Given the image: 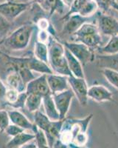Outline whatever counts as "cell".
I'll use <instances>...</instances> for the list:
<instances>
[{"mask_svg":"<svg viewBox=\"0 0 118 148\" xmlns=\"http://www.w3.org/2000/svg\"><path fill=\"white\" fill-rule=\"evenodd\" d=\"M34 121H35L34 125L37 127L39 129L43 130L44 133H47L48 132L50 127L51 123H52V121H50L45 114L40 112L39 110L35 112Z\"/></svg>","mask_w":118,"mask_h":148,"instance_id":"ffe728a7","label":"cell"},{"mask_svg":"<svg viewBox=\"0 0 118 148\" xmlns=\"http://www.w3.org/2000/svg\"><path fill=\"white\" fill-rule=\"evenodd\" d=\"M117 1H118V0H117Z\"/></svg>","mask_w":118,"mask_h":148,"instance_id":"b9f144b4","label":"cell"},{"mask_svg":"<svg viewBox=\"0 0 118 148\" xmlns=\"http://www.w3.org/2000/svg\"><path fill=\"white\" fill-rule=\"evenodd\" d=\"M35 136V144L37 148H51L50 147L48 141H47V136L43 130L39 129L36 127L35 131H34Z\"/></svg>","mask_w":118,"mask_h":148,"instance_id":"d4e9b609","label":"cell"},{"mask_svg":"<svg viewBox=\"0 0 118 148\" xmlns=\"http://www.w3.org/2000/svg\"><path fill=\"white\" fill-rule=\"evenodd\" d=\"M74 42H81L84 44L87 47L92 49V51H94V49H98L100 47H101L102 45V37L101 34L100 33H97V34H90V35L85 36L83 37H81L79 39H76Z\"/></svg>","mask_w":118,"mask_h":148,"instance_id":"ac0fdd59","label":"cell"},{"mask_svg":"<svg viewBox=\"0 0 118 148\" xmlns=\"http://www.w3.org/2000/svg\"><path fill=\"white\" fill-rule=\"evenodd\" d=\"M47 79L52 94L69 89L68 76L52 73L47 75Z\"/></svg>","mask_w":118,"mask_h":148,"instance_id":"30bf717a","label":"cell"},{"mask_svg":"<svg viewBox=\"0 0 118 148\" xmlns=\"http://www.w3.org/2000/svg\"><path fill=\"white\" fill-rule=\"evenodd\" d=\"M52 95L61 120H64L70 108L73 98L75 97L74 92L71 89H68Z\"/></svg>","mask_w":118,"mask_h":148,"instance_id":"5b68a950","label":"cell"},{"mask_svg":"<svg viewBox=\"0 0 118 148\" xmlns=\"http://www.w3.org/2000/svg\"><path fill=\"white\" fill-rule=\"evenodd\" d=\"M88 98L97 102H106L113 101V94L103 85L94 84L89 88Z\"/></svg>","mask_w":118,"mask_h":148,"instance_id":"9c48e42d","label":"cell"},{"mask_svg":"<svg viewBox=\"0 0 118 148\" xmlns=\"http://www.w3.org/2000/svg\"><path fill=\"white\" fill-rule=\"evenodd\" d=\"M89 18H90L83 17L78 14H72L64 18L65 24L63 28V33L70 36H73L83 24L87 22Z\"/></svg>","mask_w":118,"mask_h":148,"instance_id":"8fae6325","label":"cell"},{"mask_svg":"<svg viewBox=\"0 0 118 148\" xmlns=\"http://www.w3.org/2000/svg\"><path fill=\"white\" fill-rule=\"evenodd\" d=\"M73 1L74 0H62V2H64V5H66V6H69V7H70V5H72Z\"/></svg>","mask_w":118,"mask_h":148,"instance_id":"f35d334b","label":"cell"},{"mask_svg":"<svg viewBox=\"0 0 118 148\" xmlns=\"http://www.w3.org/2000/svg\"><path fill=\"white\" fill-rule=\"evenodd\" d=\"M24 131V130L22 129V128L19 127V126H17V125H14V124H12V125H9L8 127L6 128L5 130V133H7L8 136L11 137H14L16 136H17L19 133H22V132Z\"/></svg>","mask_w":118,"mask_h":148,"instance_id":"4dcf8cb0","label":"cell"},{"mask_svg":"<svg viewBox=\"0 0 118 148\" xmlns=\"http://www.w3.org/2000/svg\"><path fill=\"white\" fill-rule=\"evenodd\" d=\"M42 104L45 111V115L50 121H56L61 120L60 115L53 101L52 94L44 96L42 98Z\"/></svg>","mask_w":118,"mask_h":148,"instance_id":"2e32d148","label":"cell"},{"mask_svg":"<svg viewBox=\"0 0 118 148\" xmlns=\"http://www.w3.org/2000/svg\"><path fill=\"white\" fill-rule=\"evenodd\" d=\"M36 148H37V147H36Z\"/></svg>","mask_w":118,"mask_h":148,"instance_id":"7bdbcfd3","label":"cell"},{"mask_svg":"<svg viewBox=\"0 0 118 148\" xmlns=\"http://www.w3.org/2000/svg\"><path fill=\"white\" fill-rule=\"evenodd\" d=\"M20 148H36V144L33 143V142H29V143L24 145Z\"/></svg>","mask_w":118,"mask_h":148,"instance_id":"8d00e7d4","label":"cell"},{"mask_svg":"<svg viewBox=\"0 0 118 148\" xmlns=\"http://www.w3.org/2000/svg\"><path fill=\"white\" fill-rule=\"evenodd\" d=\"M50 26V24L49 23L48 20L45 18H40L37 22V27L41 30H48Z\"/></svg>","mask_w":118,"mask_h":148,"instance_id":"d6a6232c","label":"cell"},{"mask_svg":"<svg viewBox=\"0 0 118 148\" xmlns=\"http://www.w3.org/2000/svg\"><path fill=\"white\" fill-rule=\"evenodd\" d=\"M102 73L105 79L115 87V88L118 89V72L110 69H103Z\"/></svg>","mask_w":118,"mask_h":148,"instance_id":"484cf974","label":"cell"},{"mask_svg":"<svg viewBox=\"0 0 118 148\" xmlns=\"http://www.w3.org/2000/svg\"><path fill=\"white\" fill-rule=\"evenodd\" d=\"M98 10V6L97 3L94 2V0H90L88 2H86L84 6L82 8L78 14L83 17L90 18L92 16L94 15L97 10Z\"/></svg>","mask_w":118,"mask_h":148,"instance_id":"cb8c5ba5","label":"cell"},{"mask_svg":"<svg viewBox=\"0 0 118 148\" xmlns=\"http://www.w3.org/2000/svg\"><path fill=\"white\" fill-rule=\"evenodd\" d=\"M9 21L4 18L2 15H0V34L6 33L9 28Z\"/></svg>","mask_w":118,"mask_h":148,"instance_id":"836d02e7","label":"cell"},{"mask_svg":"<svg viewBox=\"0 0 118 148\" xmlns=\"http://www.w3.org/2000/svg\"><path fill=\"white\" fill-rule=\"evenodd\" d=\"M7 88L5 87V84L2 82V80L0 79V100H2L3 98H5V92L7 90Z\"/></svg>","mask_w":118,"mask_h":148,"instance_id":"e575fe53","label":"cell"},{"mask_svg":"<svg viewBox=\"0 0 118 148\" xmlns=\"http://www.w3.org/2000/svg\"><path fill=\"white\" fill-rule=\"evenodd\" d=\"M34 1H35L36 3L39 4V5H40L41 6V5L44 4V1H45V0H34Z\"/></svg>","mask_w":118,"mask_h":148,"instance_id":"ab89813d","label":"cell"},{"mask_svg":"<svg viewBox=\"0 0 118 148\" xmlns=\"http://www.w3.org/2000/svg\"><path fill=\"white\" fill-rule=\"evenodd\" d=\"M32 0H6L7 2L12 3H31Z\"/></svg>","mask_w":118,"mask_h":148,"instance_id":"d590c367","label":"cell"},{"mask_svg":"<svg viewBox=\"0 0 118 148\" xmlns=\"http://www.w3.org/2000/svg\"><path fill=\"white\" fill-rule=\"evenodd\" d=\"M7 113H8L10 121H11L12 124L19 126V127L22 128L24 130H28L34 133L36 126L31 122L30 120L23 113H21L20 111L16 110H11L7 111Z\"/></svg>","mask_w":118,"mask_h":148,"instance_id":"4fadbf2b","label":"cell"},{"mask_svg":"<svg viewBox=\"0 0 118 148\" xmlns=\"http://www.w3.org/2000/svg\"><path fill=\"white\" fill-rule=\"evenodd\" d=\"M89 1H90V0H74L72 5H70V7H69V11L64 16V19L72 15V14H78L80 10L82 9V8L84 6L85 4L89 2Z\"/></svg>","mask_w":118,"mask_h":148,"instance_id":"4316f807","label":"cell"},{"mask_svg":"<svg viewBox=\"0 0 118 148\" xmlns=\"http://www.w3.org/2000/svg\"><path fill=\"white\" fill-rule=\"evenodd\" d=\"M50 33L48 30H39V34H38L37 41L47 45L50 40Z\"/></svg>","mask_w":118,"mask_h":148,"instance_id":"1f68e13d","label":"cell"},{"mask_svg":"<svg viewBox=\"0 0 118 148\" xmlns=\"http://www.w3.org/2000/svg\"><path fill=\"white\" fill-rule=\"evenodd\" d=\"M68 147L69 148H86L84 146H79V145H76L73 143H70L68 145Z\"/></svg>","mask_w":118,"mask_h":148,"instance_id":"74e56055","label":"cell"},{"mask_svg":"<svg viewBox=\"0 0 118 148\" xmlns=\"http://www.w3.org/2000/svg\"><path fill=\"white\" fill-rule=\"evenodd\" d=\"M31 3H12L5 2L0 4V15L7 21H13L16 18L27 10Z\"/></svg>","mask_w":118,"mask_h":148,"instance_id":"52a82bcc","label":"cell"},{"mask_svg":"<svg viewBox=\"0 0 118 148\" xmlns=\"http://www.w3.org/2000/svg\"><path fill=\"white\" fill-rule=\"evenodd\" d=\"M34 56L39 60L48 64V45L36 41L34 48Z\"/></svg>","mask_w":118,"mask_h":148,"instance_id":"603a6c76","label":"cell"},{"mask_svg":"<svg viewBox=\"0 0 118 148\" xmlns=\"http://www.w3.org/2000/svg\"><path fill=\"white\" fill-rule=\"evenodd\" d=\"M112 8H113L114 9H115L117 11H118V2H115V3L113 4V5H112Z\"/></svg>","mask_w":118,"mask_h":148,"instance_id":"60d3db41","label":"cell"},{"mask_svg":"<svg viewBox=\"0 0 118 148\" xmlns=\"http://www.w3.org/2000/svg\"><path fill=\"white\" fill-rule=\"evenodd\" d=\"M24 60H25V62L28 68L31 71H35V72L45 74V75L53 73L49 64L44 62L42 61L39 60L35 56L24 57Z\"/></svg>","mask_w":118,"mask_h":148,"instance_id":"9a60e30c","label":"cell"},{"mask_svg":"<svg viewBox=\"0 0 118 148\" xmlns=\"http://www.w3.org/2000/svg\"><path fill=\"white\" fill-rule=\"evenodd\" d=\"M48 45V64L53 73L66 76H72L65 57L64 45L53 38H50Z\"/></svg>","mask_w":118,"mask_h":148,"instance_id":"6da1fadb","label":"cell"},{"mask_svg":"<svg viewBox=\"0 0 118 148\" xmlns=\"http://www.w3.org/2000/svg\"><path fill=\"white\" fill-rule=\"evenodd\" d=\"M42 104V97L36 94H27L24 106L30 112L35 113L39 110Z\"/></svg>","mask_w":118,"mask_h":148,"instance_id":"7402d4cb","label":"cell"},{"mask_svg":"<svg viewBox=\"0 0 118 148\" xmlns=\"http://www.w3.org/2000/svg\"><path fill=\"white\" fill-rule=\"evenodd\" d=\"M25 92L27 94H36L44 97L47 95L52 94L47 83V75L42 74L38 78H35L26 85Z\"/></svg>","mask_w":118,"mask_h":148,"instance_id":"ba28073f","label":"cell"},{"mask_svg":"<svg viewBox=\"0 0 118 148\" xmlns=\"http://www.w3.org/2000/svg\"><path fill=\"white\" fill-rule=\"evenodd\" d=\"M65 57H66L68 67L72 75L75 77L85 78L83 64L80 62V61L75 56H74L66 48H65Z\"/></svg>","mask_w":118,"mask_h":148,"instance_id":"5bb4252c","label":"cell"},{"mask_svg":"<svg viewBox=\"0 0 118 148\" xmlns=\"http://www.w3.org/2000/svg\"><path fill=\"white\" fill-rule=\"evenodd\" d=\"M19 93L20 92L17 90L13 89V88H8L6 90V92H5V98L12 105V104H14L17 101L18 98H19Z\"/></svg>","mask_w":118,"mask_h":148,"instance_id":"f546056e","label":"cell"},{"mask_svg":"<svg viewBox=\"0 0 118 148\" xmlns=\"http://www.w3.org/2000/svg\"><path fill=\"white\" fill-rule=\"evenodd\" d=\"M68 82L71 87V90L74 92L75 96L78 99L81 106H86L88 103V90L89 86L85 78H78L75 76H69Z\"/></svg>","mask_w":118,"mask_h":148,"instance_id":"277c9868","label":"cell"},{"mask_svg":"<svg viewBox=\"0 0 118 148\" xmlns=\"http://www.w3.org/2000/svg\"><path fill=\"white\" fill-rule=\"evenodd\" d=\"M35 136L34 133H26L22 132L14 137H12L11 139L7 142V147L14 148L16 147H22V145L31 142L33 139H35Z\"/></svg>","mask_w":118,"mask_h":148,"instance_id":"e0dca14e","label":"cell"},{"mask_svg":"<svg viewBox=\"0 0 118 148\" xmlns=\"http://www.w3.org/2000/svg\"><path fill=\"white\" fill-rule=\"evenodd\" d=\"M10 118L7 111L0 110V131L5 132L10 125Z\"/></svg>","mask_w":118,"mask_h":148,"instance_id":"83f0119b","label":"cell"},{"mask_svg":"<svg viewBox=\"0 0 118 148\" xmlns=\"http://www.w3.org/2000/svg\"><path fill=\"white\" fill-rule=\"evenodd\" d=\"M98 6V9L101 10L103 13H106L109 10L112 5L117 2V0H94Z\"/></svg>","mask_w":118,"mask_h":148,"instance_id":"f1b7e54d","label":"cell"},{"mask_svg":"<svg viewBox=\"0 0 118 148\" xmlns=\"http://www.w3.org/2000/svg\"><path fill=\"white\" fill-rule=\"evenodd\" d=\"M7 83L9 88L17 90L19 92H24L26 89V84L22 81L19 74L16 71L11 72L7 76Z\"/></svg>","mask_w":118,"mask_h":148,"instance_id":"d6986e66","label":"cell"},{"mask_svg":"<svg viewBox=\"0 0 118 148\" xmlns=\"http://www.w3.org/2000/svg\"><path fill=\"white\" fill-rule=\"evenodd\" d=\"M98 27L100 34L109 36L118 35V20L107 14H100L98 19Z\"/></svg>","mask_w":118,"mask_h":148,"instance_id":"8992f818","label":"cell"},{"mask_svg":"<svg viewBox=\"0 0 118 148\" xmlns=\"http://www.w3.org/2000/svg\"><path fill=\"white\" fill-rule=\"evenodd\" d=\"M33 27L23 25L16 29L4 41V45L13 51H22L28 45L32 35Z\"/></svg>","mask_w":118,"mask_h":148,"instance_id":"7a4b0ae2","label":"cell"},{"mask_svg":"<svg viewBox=\"0 0 118 148\" xmlns=\"http://www.w3.org/2000/svg\"><path fill=\"white\" fill-rule=\"evenodd\" d=\"M94 62L102 69H110L118 72V53L115 54H97Z\"/></svg>","mask_w":118,"mask_h":148,"instance_id":"7c38bea8","label":"cell"},{"mask_svg":"<svg viewBox=\"0 0 118 148\" xmlns=\"http://www.w3.org/2000/svg\"><path fill=\"white\" fill-rule=\"evenodd\" d=\"M99 54H115L118 53V35L110 37L105 45L97 49Z\"/></svg>","mask_w":118,"mask_h":148,"instance_id":"44dd1931","label":"cell"},{"mask_svg":"<svg viewBox=\"0 0 118 148\" xmlns=\"http://www.w3.org/2000/svg\"><path fill=\"white\" fill-rule=\"evenodd\" d=\"M64 46L80 61V62L83 64V66L94 62V56H95L94 51L84 44L81 42L71 41V42H64Z\"/></svg>","mask_w":118,"mask_h":148,"instance_id":"3957f363","label":"cell"}]
</instances>
